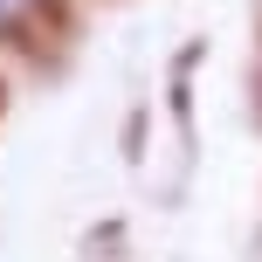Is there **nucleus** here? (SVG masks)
<instances>
[{
  "label": "nucleus",
  "instance_id": "nucleus-1",
  "mask_svg": "<svg viewBox=\"0 0 262 262\" xmlns=\"http://www.w3.org/2000/svg\"><path fill=\"white\" fill-rule=\"evenodd\" d=\"M35 0H0V21H14V14H28Z\"/></svg>",
  "mask_w": 262,
  "mask_h": 262
}]
</instances>
